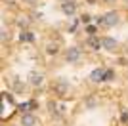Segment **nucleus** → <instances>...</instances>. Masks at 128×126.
I'll list each match as a JSON object with an SVG mask.
<instances>
[{"label":"nucleus","instance_id":"nucleus-2","mask_svg":"<svg viewBox=\"0 0 128 126\" xmlns=\"http://www.w3.org/2000/svg\"><path fill=\"white\" fill-rule=\"evenodd\" d=\"M21 31H31L48 58L65 48L67 34L82 31L86 16L84 0H17Z\"/></svg>","mask_w":128,"mask_h":126},{"label":"nucleus","instance_id":"nucleus-1","mask_svg":"<svg viewBox=\"0 0 128 126\" xmlns=\"http://www.w3.org/2000/svg\"><path fill=\"white\" fill-rule=\"evenodd\" d=\"M113 78L115 65L86 42L76 40L48 59L46 96L63 105H71L111 84Z\"/></svg>","mask_w":128,"mask_h":126},{"label":"nucleus","instance_id":"nucleus-8","mask_svg":"<svg viewBox=\"0 0 128 126\" xmlns=\"http://www.w3.org/2000/svg\"><path fill=\"white\" fill-rule=\"evenodd\" d=\"M86 8L94 6L96 12L105 10H128V0H84Z\"/></svg>","mask_w":128,"mask_h":126},{"label":"nucleus","instance_id":"nucleus-4","mask_svg":"<svg viewBox=\"0 0 128 126\" xmlns=\"http://www.w3.org/2000/svg\"><path fill=\"white\" fill-rule=\"evenodd\" d=\"M78 40L103 54L111 63H128V10L92 14Z\"/></svg>","mask_w":128,"mask_h":126},{"label":"nucleus","instance_id":"nucleus-6","mask_svg":"<svg viewBox=\"0 0 128 126\" xmlns=\"http://www.w3.org/2000/svg\"><path fill=\"white\" fill-rule=\"evenodd\" d=\"M59 105L63 103L48 96L21 101L8 116H2V126H63L67 111L58 109Z\"/></svg>","mask_w":128,"mask_h":126},{"label":"nucleus","instance_id":"nucleus-3","mask_svg":"<svg viewBox=\"0 0 128 126\" xmlns=\"http://www.w3.org/2000/svg\"><path fill=\"white\" fill-rule=\"evenodd\" d=\"M48 56L29 31L2 48V86L4 94L19 103L46 96Z\"/></svg>","mask_w":128,"mask_h":126},{"label":"nucleus","instance_id":"nucleus-7","mask_svg":"<svg viewBox=\"0 0 128 126\" xmlns=\"http://www.w3.org/2000/svg\"><path fill=\"white\" fill-rule=\"evenodd\" d=\"M115 65V63H113ZM111 86L115 88L120 105H122V111L128 113V63L122 65H115V78H113Z\"/></svg>","mask_w":128,"mask_h":126},{"label":"nucleus","instance_id":"nucleus-5","mask_svg":"<svg viewBox=\"0 0 128 126\" xmlns=\"http://www.w3.org/2000/svg\"><path fill=\"white\" fill-rule=\"evenodd\" d=\"M122 105L111 84L71 103L63 126H120Z\"/></svg>","mask_w":128,"mask_h":126}]
</instances>
